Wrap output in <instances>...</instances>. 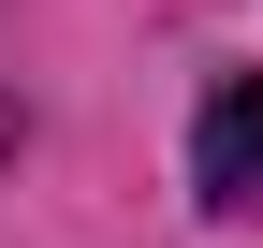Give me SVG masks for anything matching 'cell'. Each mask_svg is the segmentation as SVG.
I'll return each instance as SVG.
<instances>
[{"label":"cell","instance_id":"6da1fadb","mask_svg":"<svg viewBox=\"0 0 263 248\" xmlns=\"http://www.w3.org/2000/svg\"><path fill=\"white\" fill-rule=\"evenodd\" d=\"M190 190H205V204H249V190H263V73H234V88L205 102V132H190Z\"/></svg>","mask_w":263,"mask_h":248}]
</instances>
